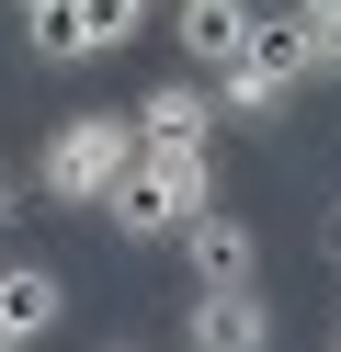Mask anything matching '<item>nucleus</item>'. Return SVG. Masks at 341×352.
I'll return each mask as SVG.
<instances>
[{
  "label": "nucleus",
  "mask_w": 341,
  "mask_h": 352,
  "mask_svg": "<svg viewBox=\"0 0 341 352\" xmlns=\"http://www.w3.org/2000/svg\"><path fill=\"white\" fill-rule=\"evenodd\" d=\"M307 80H318V46H307V23H296V12H250L239 57H227V69H205V91H216V114L262 125V114H285Z\"/></svg>",
  "instance_id": "obj_1"
},
{
  "label": "nucleus",
  "mask_w": 341,
  "mask_h": 352,
  "mask_svg": "<svg viewBox=\"0 0 341 352\" xmlns=\"http://www.w3.org/2000/svg\"><path fill=\"white\" fill-rule=\"evenodd\" d=\"M194 205H216V160H205V148H136V160L103 182L91 216H103L114 239H171Z\"/></svg>",
  "instance_id": "obj_2"
},
{
  "label": "nucleus",
  "mask_w": 341,
  "mask_h": 352,
  "mask_svg": "<svg viewBox=\"0 0 341 352\" xmlns=\"http://www.w3.org/2000/svg\"><path fill=\"white\" fill-rule=\"evenodd\" d=\"M136 160V114H114V102H91V114H68L57 137H45L34 182L57 193V205H103V182Z\"/></svg>",
  "instance_id": "obj_3"
},
{
  "label": "nucleus",
  "mask_w": 341,
  "mask_h": 352,
  "mask_svg": "<svg viewBox=\"0 0 341 352\" xmlns=\"http://www.w3.org/2000/svg\"><path fill=\"white\" fill-rule=\"evenodd\" d=\"M23 23H34V57H45V69H91V57H114L136 23H148V0H34Z\"/></svg>",
  "instance_id": "obj_4"
},
{
  "label": "nucleus",
  "mask_w": 341,
  "mask_h": 352,
  "mask_svg": "<svg viewBox=\"0 0 341 352\" xmlns=\"http://www.w3.org/2000/svg\"><path fill=\"white\" fill-rule=\"evenodd\" d=\"M182 341H194V352H262L273 341V307L250 296V284H205L194 318H182Z\"/></svg>",
  "instance_id": "obj_5"
},
{
  "label": "nucleus",
  "mask_w": 341,
  "mask_h": 352,
  "mask_svg": "<svg viewBox=\"0 0 341 352\" xmlns=\"http://www.w3.org/2000/svg\"><path fill=\"white\" fill-rule=\"evenodd\" d=\"M216 125H227V114H216L205 80H159V91L136 102V148H205Z\"/></svg>",
  "instance_id": "obj_6"
},
{
  "label": "nucleus",
  "mask_w": 341,
  "mask_h": 352,
  "mask_svg": "<svg viewBox=\"0 0 341 352\" xmlns=\"http://www.w3.org/2000/svg\"><path fill=\"white\" fill-rule=\"evenodd\" d=\"M171 239H182V261H194V284H250V273H262L250 228H239V216H216V205H194Z\"/></svg>",
  "instance_id": "obj_7"
},
{
  "label": "nucleus",
  "mask_w": 341,
  "mask_h": 352,
  "mask_svg": "<svg viewBox=\"0 0 341 352\" xmlns=\"http://www.w3.org/2000/svg\"><path fill=\"white\" fill-rule=\"evenodd\" d=\"M57 307H68V284L45 273V261H0V352L45 341V329H57Z\"/></svg>",
  "instance_id": "obj_8"
},
{
  "label": "nucleus",
  "mask_w": 341,
  "mask_h": 352,
  "mask_svg": "<svg viewBox=\"0 0 341 352\" xmlns=\"http://www.w3.org/2000/svg\"><path fill=\"white\" fill-rule=\"evenodd\" d=\"M239 34H250V0H182V12H171V46L194 57V69H227Z\"/></svg>",
  "instance_id": "obj_9"
},
{
  "label": "nucleus",
  "mask_w": 341,
  "mask_h": 352,
  "mask_svg": "<svg viewBox=\"0 0 341 352\" xmlns=\"http://www.w3.org/2000/svg\"><path fill=\"white\" fill-rule=\"evenodd\" d=\"M307 46H318V80H341V12H330V23L307 34Z\"/></svg>",
  "instance_id": "obj_10"
},
{
  "label": "nucleus",
  "mask_w": 341,
  "mask_h": 352,
  "mask_svg": "<svg viewBox=\"0 0 341 352\" xmlns=\"http://www.w3.org/2000/svg\"><path fill=\"white\" fill-rule=\"evenodd\" d=\"M285 12H296V23H307V34H318V23H330V12H341V0H285Z\"/></svg>",
  "instance_id": "obj_11"
},
{
  "label": "nucleus",
  "mask_w": 341,
  "mask_h": 352,
  "mask_svg": "<svg viewBox=\"0 0 341 352\" xmlns=\"http://www.w3.org/2000/svg\"><path fill=\"white\" fill-rule=\"evenodd\" d=\"M12 205H23V182H12V170H0V228H12Z\"/></svg>",
  "instance_id": "obj_12"
},
{
  "label": "nucleus",
  "mask_w": 341,
  "mask_h": 352,
  "mask_svg": "<svg viewBox=\"0 0 341 352\" xmlns=\"http://www.w3.org/2000/svg\"><path fill=\"white\" fill-rule=\"evenodd\" d=\"M23 12H34V0H23Z\"/></svg>",
  "instance_id": "obj_13"
}]
</instances>
